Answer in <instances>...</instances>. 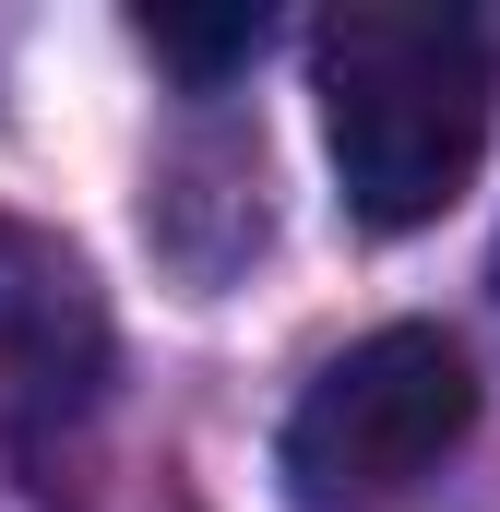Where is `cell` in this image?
<instances>
[{
  "instance_id": "1",
  "label": "cell",
  "mask_w": 500,
  "mask_h": 512,
  "mask_svg": "<svg viewBox=\"0 0 500 512\" xmlns=\"http://www.w3.org/2000/svg\"><path fill=\"white\" fill-rule=\"evenodd\" d=\"M310 96H322V155L346 215L405 239L465 203L500 120L489 36L441 0H346L310 24Z\"/></svg>"
},
{
  "instance_id": "2",
  "label": "cell",
  "mask_w": 500,
  "mask_h": 512,
  "mask_svg": "<svg viewBox=\"0 0 500 512\" xmlns=\"http://www.w3.org/2000/svg\"><path fill=\"white\" fill-rule=\"evenodd\" d=\"M477 429V370L441 322H381L322 358L274 429V477L298 512H393L417 501Z\"/></svg>"
},
{
  "instance_id": "3",
  "label": "cell",
  "mask_w": 500,
  "mask_h": 512,
  "mask_svg": "<svg viewBox=\"0 0 500 512\" xmlns=\"http://www.w3.org/2000/svg\"><path fill=\"white\" fill-rule=\"evenodd\" d=\"M108 382V298L72 239L0 215V417L12 429H60Z\"/></svg>"
},
{
  "instance_id": "4",
  "label": "cell",
  "mask_w": 500,
  "mask_h": 512,
  "mask_svg": "<svg viewBox=\"0 0 500 512\" xmlns=\"http://www.w3.org/2000/svg\"><path fill=\"white\" fill-rule=\"evenodd\" d=\"M131 36H143V48H155L191 96H215L227 72H250V60H262V36H274V24H262V12H143Z\"/></svg>"
},
{
  "instance_id": "5",
  "label": "cell",
  "mask_w": 500,
  "mask_h": 512,
  "mask_svg": "<svg viewBox=\"0 0 500 512\" xmlns=\"http://www.w3.org/2000/svg\"><path fill=\"white\" fill-rule=\"evenodd\" d=\"M489 286H500V262H489Z\"/></svg>"
}]
</instances>
